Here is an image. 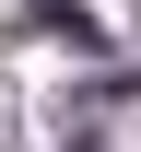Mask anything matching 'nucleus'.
Listing matches in <instances>:
<instances>
[{
    "label": "nucleus",
    "instance_id": "obj_1",
    "mask_svg": "<svg viewBox=\"0 0 141 152\" xmlns=\"http://www.w3.org/2000/svg\"><path fill=\"white\" fill-rule=\"evenodd\" d=\"M35 23H47V35H71V47H94V12H82V0H35Z\"/></svg>",
    "mask_w": 141,
    "mask_h": 152
}]
</instances>
